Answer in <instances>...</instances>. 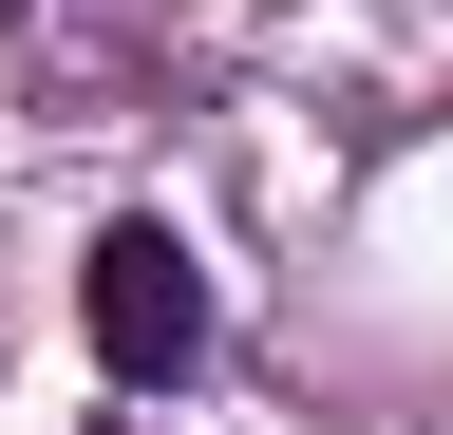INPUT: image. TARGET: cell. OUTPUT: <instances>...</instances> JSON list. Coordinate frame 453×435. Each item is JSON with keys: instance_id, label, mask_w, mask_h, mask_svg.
<instances>
[{"instance_id": "cell-1", "label": "cell", "mask_w": 453, "mask_h": 435, "mask_svg": "<svg viewBox=\"0 0 453 435\" xmlns=\"http://www.w3.org/2000/svg\"><path fill=\"white\" fill-rule=\"evenodd\" d=\"M76 322H95V360L133 378V398H170V378L208 360V265H189V228H95V265H76Z\"/></svg>"}]
</instances>
